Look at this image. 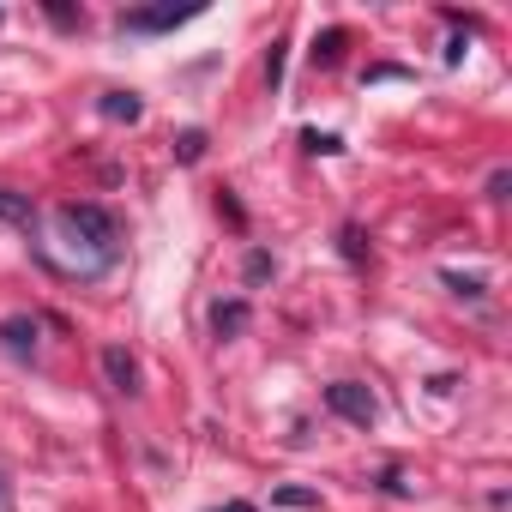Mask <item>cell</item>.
Wrapping results in <instances>:
<instances>
[{
  "label": "cell",
  "instance_id": "obj_1",
  "mask_svg": "<svg viewBox=\"0 0 512 512\" xmlns=\"http://www.w3.org/2000/svg\"><path fill=\"white\" fill-rule=\"evenodd\" d=\"M61 229L97 253V266L115 253V217H109L103 205H61Z\"/></svg>",
  "mask_w": 512,
  "mask_h": 512
},
{
  "label": "cell",
  "instance_id": "obj_2",
  "mask_svg": "<svg viewBox=\"0 0 512 512\" xmlns=\"http://www.w3.org/2000/svg\"><path fill=\"white\" fill-rule=\"evenodd\" d=\"M326 404H332V416H344V422H356V428H368V422L380 416L374 392H368V386H356V380H338V386H326Z\"/></svg>",
  "mask_w": 512,
  "mask_h": 512
},
{
  "label": "cell",
  "instance_id": "obj_3",
  "mask_svg": "<svg viewBox=\"0 0 512 512\" xmlns=\"http://www.w3.org/2000/svg\"><path fill=\"white\" fill-rule=\"evenodd\" d=\"M199 19V7H145V13H121V31H175Z\"/></svg>",
  "mask_w": 512,
  "mask_h": 512
},
{
  "label": "cell",
  "instance_id": "obj_4",
  "mask_svg": "<svg viewBox=\"0 0 512 512\" xmlns=\"http://www.w3.org/2000/svg\"><path fill=\"white\" fill-rule=\"evenodd\" d=\"M103 374H109V386H115V392H127V398L139 392V362H133L121 344H109V350H103Z\"/></svg>",
  "mask_w": 512,
  "mask_h": 512
},
{
  "label": "cell",
  "instance_id": "obj_5",
  "mask_svg": "<svg viewBox=\"0 0 512 512\" xmlns=\"http://www.w3.org/2000/svg\"><path fill=\"white\" fill-rule=\"evenodd\" d=\"M0 223H19V229H31V223H37V205H31V193L0 187Z\"/></svg>",
  "mask_w": 512,
  "mask_h": 512
},
{
  "label": "cell",
  "instance_id": "obj_6",
  "mask_svg": "<svg viewBox=\"0 0 512 512\" xmlns=\"http://www.w3.org/2000/svg\"><path fill=\"white\" fill-rule=\"evenodd\" d=\"M0 338H7V350H19V356L37 350V326L31 320H7V326H0Z\"/></svg>",
  "mask_w": 512,
  "mask_h": 512
},
{
  "label": "cell",
  "instance_id": "obj_7",
  "mask_svg": "<svg viewBox=\"0 0 512 512\" xmlns=\"http://www.w3.org/2000/svg\"><path fill=\"white\" fill-rule=\"evenodd\" d=\"M103 115H109V121H139V97H133V91H109V97H103Z\"/></svg>",
  "mask_w": 512,
  "mask_h": 512
},
{
  "label": "cell",
  "instance_id": "obj_8",
  "mask_svg": "<svg viewBox=\"0 0 512 512\" xmlns=\"http://www.w3.org/2000/svg\"><path fill=\"white\" fill-rule=\"evenodd\" d=\"M211 326H217V332H241V326H247V308H241V302H229V308H217V314H211Z\"/></svg>",
  "mask_w": 512,
  "mask_h": 512
},
{
  "label": "cell",
  "instance_id": "obj_9",
  "mask_svg": "<svg viewBox=\"0 0 512 512\" xmlns=\"http://www.w3.org/2000/svg\"><path fill=\"white\" fill-rule=\"evenodd\" d=\"M338 43H344V31H326V43L314 49V61H326V67H332V61H338Z\"/></svg>",
  "mask_w": 512,
  "mask_h": 512
},
{
  "label": "cell",
  "instance_id": "obj_10",
  "mask_svg": "<svg viewBox=\"0 0 512 512\" xmlns=\"http://www.w3.org/2000/svg\"><path fill=\"white\" fill-rule=\"evenodd\" d=\"M199 151H205V133H187L181 139V163H199Z\"/></svg>",
  "mask_w": 512,
  "mask_h": 512
},
{
  "label": "cell",
  "instance_id": "obj_11",
  "mask_svg": "<svg viewBox=\"0 0 512 512\" xmlns=\"http://www.w3.org/2000/svg\"><path fill=\"white\" fill-rule=\"evenodd\" d=\"M217 512H260V506H247V500H229V506H217Z\"/></svg>",
  "mask_w": 512,
  "mask_h": 512
}]
</instances>
